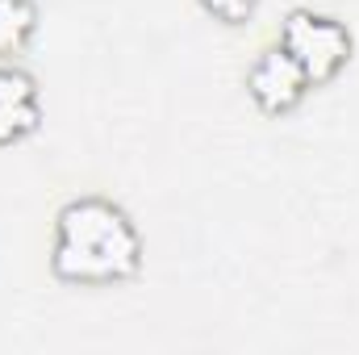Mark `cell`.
I'll return each mask as SVG.
<instances>
[{
    "instance_id": "cell-1",
    "label": "cell",
    "mask_w": 359,
    "mask_h": 355,
    "mask_svg": "<svg viewBox=\"0 0 359 355\" xmlns=\"http://www.w3.org/2000/svg\"><path fill=\"white\" fill-rule=\"evenodd\" d=\"M50 267L67 284H121L142 267V239L121 205L76 196L59 209Z\"/></svg>"
},
{
    "instance_id": "cell-2",
    "label": "cell",
    "mask_w": 359,
    "mask_h": 355,
    "mask_svg": "<svg viewBox=\"0 0 359 355\" xmlns=\"http://www.w3.org/2000/svg\"><path fill=\"white\" fill-rule=\"evenodd\" d=\"M280 46L297 59V67L305 72L309 88L313 84H330L347 59H351V34L343 21L313 13V8H292L280 25Z\"/></svg>"
},
{
    "instance_id": "cell-3",
    "label": "cell",
    "mask_w": 359,
    "mask_h": 355,
    "mask_svg": "<svg viewBox=\"0 0 359 355\" xmlns=\"http://www.w3.org/2000/svg\"><path fill=\"white\" fill-rule=\"evenodd\" d=\"M305 88H309V80H305V72L297 67V59L284 46L264 51L251 63V72H247V92L255 96V105L264 113H288V109H297V100L305 96Z\"/></svg>"
},
{
    "instance_id": "cell-4",
    "label": "cell",
    "mask_w": 359,
    "mask_h": 355,
    "mask_svg": "<svg viewBox=\"0 0 359 355\" xmlns=\"http://www.w3.org/2000/svg\"><path fill=\"white\" fill-rule=\"evenodd\" d=\"M38 117H42V105H38L34 76H25L21 67L0 63V147L34 134Z\"/></svg>"
},
{
    "instance_id": "cell-5",
    "label": "cell",
    "mask_w": 359,
    "mask_h": 355,
    "mask_svg": "<svg viewBox=\"0 0 359 355\" xmlns=\"http://www.w3.org/2000/svg\"><path fill=\"white\" fill-rule=\"evenodd\" d=\"M38 25V4L34 0H0V59L25 51Z\"/></svg>"
},
{
    "instance_id": "cell-6",
    "label": "cell",
    "mask_w": 359,
    "mask_h": 355,
    "mask_svg": "<svg viewBox=\"0 0 359 355\" xmlns=\"http://www.w3.org/2000/svg\"><path fill=\"white\" fill-rule=\"evenodd\" d=\"M217 21H226V25H243V21H251V13H255V4L259 0H201Z\"/></svg>"
}]
</instances>
